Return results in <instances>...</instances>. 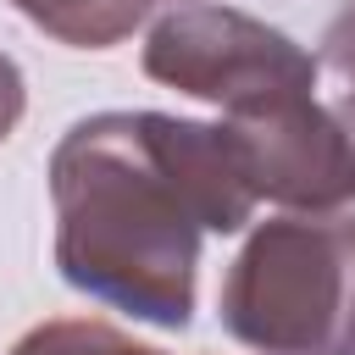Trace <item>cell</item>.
<instances>
[{
    "label": "cell",
    "instance_id": "3",
    "mask_svg": "<svg viewBox=\"0 0 355 355\" xmlns=\"http://www.w3.org/2000/svg\"><path fill=\"white\" fill-rule=\"evenodd\" d=\"M144 78L222 105V116L266 111L316 89V55L283 28L233 6H172L144 39Z\"/></svg>",
    "mask_w": 355,
    "mask_h": 355
},
{
    "label": "cell",
    "instance_id": "1",
    "mask_svg": "<svg viewBox=\"0 0 355 355\" xmlns=\"http://www.w3.org/2000/svg\"><path fill=\"white\" fill-rule=\"evenodd\" d=\"M55 272L67 288L183 333L194 322L200 239L255 216L222 122L94 111L50 155Z\"/></svg>",
    "mask_w": 355,
    "mask_h": 355
},
{
    "label": "cell",
    "instance_id": "6",
    "mask_svg": "<svg viewBox=\"0 0 355 355\" xmlns=\"http://www.w3.org/2000/svg\"><path fill=\"white\" fill-rule=\"evenodd\" d=\"M6 355H161V349L139 344L133 333H122V327H111V322L61 316V322H39V327H28Z\"/></svg>",
    "mask_w": 355,
    "mask_h": 355
},
{
    "label": "cell",
    "instance_id": "2",
    "mask_svg": "<svg viewBox=\"0 0 355 355\" xmlns=\"http://www.w3.org/2000/svg\"><path fill=\"white\" fill-rule=\"evenodd\" d=\"M216 316L255 355H355V216H266L233 255Z\"/></svg>",
    "mask_w": 355,
    "mask_h": 355
},
{
    "label": "cell",
    "instance_id": "5",
    "mask_svg": "<svg viewBox=\"0 0 355 355\" xmlns=\"http://www.w3.org/2000/svg\"><path fill=\"white\" fill-rule=\"evenodd\" d=\"M11 6L72 50H111L155 11V0H11Z\"/></svg>",
    "mask_w": 355,
    "mask_h": 355
},
{
    "label": "cell",
    "instance_id": "8",
    "mask_svg": "<svg viewBox=\"0 0 355 355\" xmlns=\"http://www.w3.org/2000/svg\"><path fill=\"white\" fill-rule=\"evenodd\" d=\"M22 111H28V83H22V67L0 50V144L11 139V128L22 122Z\"/></svg>",
    "mask_w": 355,
    "mask_h": 355
},
{
    "label": "cell",
    "instance_id": "7",
    "mask_svg": "<svg viewBox=\"0 0 355 355\" xmlns=\"http://www.w3.org/2000/svg\"><path fill=\"white\" fill-rule=\"evenodd\" d=\"M316 67L338 83L333 89V116L344 122V133H349V144H355V0L322 28V55H316Z\"/></svg>",
    "mask_w": 355,
    "mask_h": 355
},
{
    "label": "cell",
    "instance_id": "4",
    "mask_svg": "<svg viewBox=\"0 0 355 355\" xmlns=\"http://www.w3.org/2000/svg\"><path fill=\"white\" fill-rule=\"evenodd\" d=\"M222 133L255 200L294 211H338L355 200V144L333 105H322L316 94L222 116Z\"/></svg>",
    "mask_w": 355,
    "mask_h": 355
}]
</instances>
